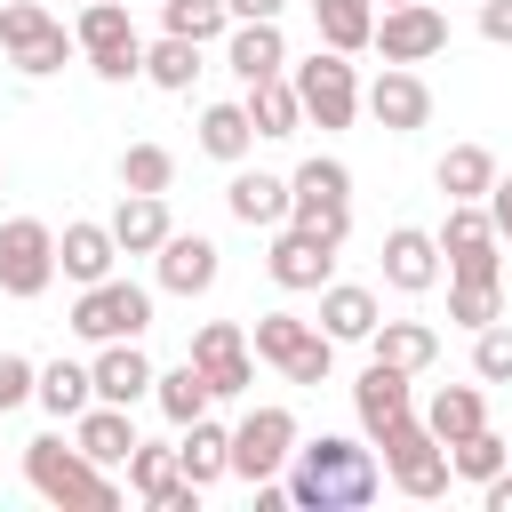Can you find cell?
I'll return each instance as SVG.
<instances>
[{
  "label": "cell",
  "mask_w": 512,
  "mask_h": 512,
  "mask_svg": "<svg viewBox=\"0 0 512 512\" xmlns=\"http://www.w3.org/2000/svg\"><path fill=\"white\" fill-rule=\"evenodd\" d=\"M376 488H384V464L344 432L296 440V456H288V504H304V512H360V504H376Z\"/></svg>",
  "instance_id": "cell-1"
},
{
  "label": "cell",
  "mask_w": 512,
  "mask_h": 512,
  "mask_svg": "<svg viewBox=\"0 0 512 512\" xmlns=\"http://www.w3.org/2000/svg\"><path fill=\"white\" fill-rule=\"evenodd\" d=\"M24 480H32V496H48V504H64V512H112V504H120L112 472H104V464H88L64 432L24 440Z\"/></svg>",
  "instance_id": "cell-2"
},
{
  "label": "cell",
  "mask_w": 512,
  "mask_h": 512,
  "mask_svg": "<svg viewBox=\"0 0 512 512\" xmlns=\"http://www.w3.org/2000/svg\"><path fill=\"white\" fill-rule=\"evenodd\" d=\"M288 224H304L328 248H344V232H352V168L344 160H304L288 176Z\"/></svg>",
  "instance_id": "cell-3"
},
{
  "label": "cell",
  "mask_w": 512,
  "mask_h": 512,
  "mask_svg": "<svg viewBox=\"0 0 512 512\" xmlns=\"http://www.w3.org/2000/svg\"><path fill=\"white\" fill-rule=\"evenodd\" d=\"M376 448H384V480L400 488V496H416V504H432V496H448V448L424 432V416H400V424H384L376 432Z\"/></svg>",
  "instance_id": "cell-4"
},
{
  "label": "cell",
  "mask_w": 512,
  "mask_h": 512,
  "mask_svg": "<svg viewBox=\"0 0 512 512\" xmlns=\"http://www.w3.org/2000/svg\"><path fill=\"white\" fill-rule=\"evenodd\" d=\"M144 328H152V288L120 280V272H104L72 296V336L80 344H112V336H144Z\"/></svg>",
  "instance_id": "cell-5"
},
{
  "label": "cell",
  "mask_w": 512,
  "mask_h": 512,
  "mask_svg": "<svg viewBox=\"0 0 512 512\" xmlns=\"http://www.w3.org/2000/svg\"><path fill=\"white\" fill-rule=\"evenodd\" d=\"M256 360H272L288 384H328L336 376V336H320L296 312H256Z\"/></svg>",
  "instance_id": "cell-6"
},
{
  "label": "cell",
  "mask_w": 512,
  "mask_h": 512,
  "mask_svg": "<svg viewBox=\"0 0 512 512\" xmlns=\"http://www.w3.org/2000/svg\"><path fill=\"white\" fill-rule=\"evenodd\" d=\"M0 48H8V64L24 72V80H48V72H64V56L80 48L40 0H0Z\"/></svg>",
  "instance_id": "cell-7"
},
{
  "label": "cell",
  "mask_w": 512,
  "mask_h": 512,
  "mask_svg": "<svg viewBox=\"0 0 512 512\" xmlns=\"http://www.w3.org/2000/svg\"><path fill=\"white\" fill-rule=\"evenodd\" d=\"M296 408H280V400H264V408H248L240 424H232V480H280L288 472V456H296Z\"/></svg>",
  "instance_id": "cell-8"
},
{
  "label": "cell",
  "mask_w": 512,
  "mask_h": 512,
  "mask_svg": "<svg viewBox=\"0 0 512 512\" xmlns=\"http://www.w3.org/2000/svg\"><path fill=\"white\" fill-rule=\"evenodd\" d=\"M288 88H296V104H304L312 128H352V112H360V80H352V56L344 48H312L288 72Z\"/></svg>",
  "instance_id": "cell-9"
},
{
  "label": "cell",
  "mask_w": 512,
  "mask_h": 512,
  "mask_svg": "<svg viewBox=\"0 0 512 512\" xmlns=\"http://www.w3.org/2000/svg\"><path fill=\"white\" fill-rule=\"evenodd\" d=\"M48 280H56V232L40 216H8L0 224V296L32 304V296H48Z\"/></svg>",
  "instance_id": "cell-10"
},
{
  "label": "cell",
  "mask_w": 512,
  "mask_h": 512,
  "mask_svg": "<svg viewBox=\"0 0 512 512\" xmlns=\"http://www.w3.org/2000/svg\"><path fill=\"white\" fill-rule=\"evenodd\" d=\"M440 240V256H448V272H464V280H504V240H496V224H488V208L480 200H448V224L432 232Z\"/></svg>",
  "instance_id": "cell-11"
},
{
  "label": "cell",
  "mask_w": 512,
  "mask_h": 512,
  "mask_svg": "<svg viewBox=\"0 0 512 512\" xmlns=\"http://www.w3.org/2000/svg\"><path fill=\"white\" fill-rule=\"evenodd\" d=\"M368 48H384V64H432V56L448 48V16H440L432 0L384 8V16H376V32H368Z\"/></svg>",
  "instance_id": "cell-12"
},
{
  "label": "cell",
  "mask_w": 512,
  "mask_h": 512,
  "mask_svg": "<svg viewBox=\"0 0 512 512\" xmlns=\"http://www.w3.org/2000/svg\"><path fill=\"white\" fill-rule=\"evenodd\" d=\"M360 104H368L376 128H392V136H416V128L432 120V88H424L416 64H384V72L360 88Z\"/></svg>",
  "instance_id": "cell-13"
},
{
  "label": "cell",
  "mask_w": 512,
  "mask_h": 512,
  "mask_svg": "<svg viewBox=\"0 0 512 512\" xmlns=\"http://www.w3.org/2000/svg\"><path fill=\"white\" fill-rule=\"evenodd\" d=\"M264 272H272L288 296H312V288H328L336 248H328L320 232H304V224H272V256H264Z\"/></svg>",
  "instance_id": "cell-14"
},
{
  "label": "cell",
  "mask_w": 512,
  "mask_h": 512,
  "mask_svg": "<svg viewBox=\"0 0 512 512\" xmlns=\"http://www.w3.org/2000/svg\"><path fill=\"white\" fill-rule=\"evenodd\" d=\"M184 360H200V376H208V392L216 400H240L248 392V336H240V320H208V328H192V352Z\"/></svg>",
  "instance_id": "cell-15"
},
{
  "label": "cell",
  "mask_w": 512,
  "mask_h": 512,
  "mask_svg": "<svg viewBox=\"0 0 512 512\" xmlns=\"http://www.w3.org/2000/svg\"><path fill=\"white\" fill-rule=\"evenodd\" d=\"M88 384H96V400H112V408H136V400H152V360H144V344H136V336H112V344H96V360H88Z\"/></svg>",
  "instance_id": "cell-16"
},
{
  "label": "cell",
  "mask_w": 512,
  "mask_h": 512,
  "mask_svg": "<svg viewBox=\"0 0 512 512\" xmlns=\"http://www.w3.org/2000/svg\"><path fill=\"white\" fill-rule=\"evenodd\" d=\"M152 272H160L168 296H208L224 264H216V240H200V232H168V240L152 248Z\"/></svg>",
  "instance_id": "cell-17"
},
{
  "label": "cell",
  "mask_w": 512,
  "mask_h": 512,
  "mask_svg": "<svg viewBox=\"0 0 512 512\" xmlns=\"http://www.w3.org/2000/svg\"><path fill=\"white\" fill-rule=\"evenodd\" d=\"M352 408H360V432H368V440H376L384 424L416 416V384H408V368H392V360H368V368H360V384H352Z\"/></svg>",
  "instance_id": "cell-18"
},
{
  "label": "cell",
  "mask_w": 512,
  "mask_h": 512,
  "mask_svg": "<svg viewBox=\"0 0 512 512\" xmlns=\"http://www.w3.org/2000/svg\"><path fill=\"white\" fill-rule=\"evenodd\" d=\"M384 288H400V296L440 288V240L416 232V224H392L384 232Z\"/></svg>",
  "instance_id": "cell-19"
},
{
  "label": "cell",
  "mask_w": 512,
  "mask_h": 512,
  "mask_svg": "<svg viewBox=\"0 0 512 512\" xmlns=\"http://www.w3.org/2000/svg\"><path fill=\"white\" fill-rule=\"evenodd\" d=\"M224 64H232V80H240V88H256V80H272V72H288V40H280V16L232 24V40H224Z\"/></svg>",
  "instance_id": "cell-20"
},
{
  "label": "cell",
  "mask_w": 512,
  "mask_h": 512,
  "mask_svg": "<svg viewBox=\"0 0 512 512\" xmlns=\"http://www.w3.org/2000/svg\"><path fill=\"white\" fill-rule=\"evenodd\" d=\"M72 448L88 456V464H128V448H136V416L128 408H112V400H88L80 416H72Z\"/></svg>",
  "instance_id": "cell-21"
},
{
  "label": "cell",
  "mask_w": 512,
  "mask_h": 512,
  "mask_svg": "<svg viewBox=\"0 0 512 512\" xmlns=\"http://www.w3.org/2000/svg\"><path fill=\"white\" fill-rule=\"evenodd\" d=\"M112 264H120V240H112V224H64V232H56V272H64L72 288L104 280Z\"/></svg>",
  "instance_id": "cell-22"
},
{
  "label": "cell",
  "mask_w": 512,
  "mask_h": 512,
  "mask_svg": "<svg viewBox=\"0 0 512 512\" xmlns=\"http://www.w3.org/2000/svg\"><path fill=\"white\" fill-rule=\"evenodd\" d=\"M168 232H176V224H168V192H120V208H112L120 256H152Z\"/></svg>",
  "instance_id": "cell-23"
},
{
  "label": "cell",
  "mask_w": 512,
  "mask_h": 512,
  "mask_svg": "<svg viewBox=\"0 0 512 512\" xmlns=\"http://www.w3.org/2000/svg\"><path fill=\"white\" fill-rule=\"evenodd\" d=\"M368 360H392V368L424 376V368L440 360V328H432V320H376V328H368Z\"/></svg>",
  "instance_id": "cell-24"
},
{
  "label": "cell",
  "mask_w": 512,
  "mask_h": 512,
  "mask_svg": "<svg viewBox=\"0 0 512 512\" xmlns=\"http://www.w3.org/2000/svg\"><path fill=\"white\" fill-rule=\"evenodd\" d=\"M224 208H232L240 224H256V232H272V224H288V176H264V168H240V176L224 184Z\"/></svg>",
  "instance_id": "cell-25"
},
{
  "label": "cell",
  "mask_w": 512,
  "mask_h": 512,
  "mask_svg": "<svg viewBox=\"0 0 512 512\" xmlns=\"http://www.w3.org/2000/svg\"><path fill=\"white\" fill-rule=\"evenodd\" d=\"M152 408L184 432L192 416H208L216 408V392H208V376H200V360H176V368H152Z\"/></svg>",
  "instance_id": "cell-26"
},
{
  "label": "cell",
  "mask_w": 512,
  "mask_h": 512,
  "mask_svg": "<svg viewBox=\"0 0 512 512\" xmlns=\"http://www.w3.org/2000/svg\"><path fill=\"white\" fill-rule=\"evenodd\" d=\"M176 472H184L192 488H216V480L232 472V432H224V424H208V416H192V424H184V440H176Z\"/></svg>",
  "instance_id": "cell-27"
},
{
  "label": "cell",
  "mask_w": 512,
  "mask_h": 512,
  "mask_svg": "<svg viewBox=\"0 0 512 512\" xmlns=\"http://www.w3.org/2000/svg\"><path fill=\"white\" fill-rule=\"evenodd\" d=\"M488 424V400H480V384H440L432 400H424V432L440 440V448H456L464 432H480Z\"/></svg>",
  "instance_id": "cell-28"
},
{
  "label": "cell",
  "mask_w": 512,
  "mask_h": 512,
  "mask_svg": "<svg viewBox=\"0 0 512 512\" xmlns=\"http://www.w3.org/2000/svg\"><path fill=\"white\" fill-rule=\"evenodd\" d=\"M368 328H376V296L352 288V280H328V288H320V336H336V344H368Z\"/></svg>",
  "instance_id": "cell-29"
},
{
  "label": "cell",
  "mask_w": 512,
  "mask_h": 512,
  "mask_svg": "<svg viewBox=\"0 0 512 512\" xmlns=\"http://www.w3.org/2000/svg\"><path fill=\"white\" fill-rule=\"evenodd\" d=\"M432 184H440L448 200H488V184H496V152H488V144H448L440 168H432Z\"/></svg>",
  "instance_id": "cell-30"
},
{
  "label": "cell",
  "mask_w": 512,
  "mask_h": 512,
  "mask_svg": "<svg viewBox=\"0 0 512 512\" xmlns=\"http://www.w3.org/2000/svg\"><path fill=\"white\" fill-rule=\"evenodd\" d=\"M312 32H320V48L360 56L368 32H376V0H312Z\"/></svg>",
  "instance_id": "cell-31"
},
{
  "label": "cell",
  "mask_w": 512,
  "mask_h": 512,
  "mask_svg": "<svg viewBox=\"0 0 512 512\" xmlns=\"http://www.w3.org/2000/svg\"><path fill=\"white\" fill-rule=\"evenodd\" d=\"M240 104H248V128H256V136H296V128H304V104H296V88H288V72H272V80H256V88H248Z\"/></svg>",
  "instance_id": "cell-32"
},
{
  "label": "cell",
  "mask_w": 512,
  "mask_h": 512,
  "mask_svg": "<svg viewBox=\"0 0 512 512\" xmlns=\"http://www.w3.org/2000/svg\"><path fill=\"white\" fill-rule=\"evenodd\" d=\"M32 400H40L56 424H72V416L96 400V384H88V368H80V360H48V368H40V384H32Z\"/></svg>",
  "instance_id": "cell-33"
},
{
  "label": "cell",
  "mask_w": 512,
  "mask_h": 512,
  "mask_svg": "<svg viewBox=\"0 0 512 512\" xmlns=\"http://www.w3.org/2000/svg\"><path fill=\"white\" fill-rule=\"evenodd\" d=\"M144 80H152V88H168V96H184V88L200 80V40H176V32H160V40L144 48Z\"/></svg>",
  "instance_id": "cell-34"
},
{
  "label": "cell",
  "mask_w": 512,
  "mask_h": 512,
  "mask_svg": "<svg viewBox=\"0 0 512 512\" xmlns=\"http://www.w3.org/2000/svg\"><path fill=\"white\" fill-rule=\"evenodd\" d=\"M248 144H256V128H248V104H208L200 112V152L208 160H248Z\"/></svg>",
  "instance_id": "cell-35"
},
{
  "label": "cell",
  "mask_w": 512,
  "mask_h": 512,
  "mask_svg": "<svg viewBox=\"0 0 512 512\" xmlns=\"http://www.w3.org/2000/svg\"><path fill=\"white\" fill-rule=\"evenodd\" d=\"M504 464H512V440H504V432H488V424H480V432H464V440L448 448V472H456V480H472V488H480V480H496Z\"/></svg>",
  "instance_id": "cell-36"
},
{
  "label": "cell",
  "mask_w": 512,
  "mask_h": 512,
  "mask_svg": "<svg viewBox=\"0 0 512 512\" xmlns=\"http://www.w3.org/2000/svg\"><path fill=\"white\" fill-rule=\"evenodd\" d=\"M72 40H80V56H104V48H128V40H136V24H128V8H120V0H88V8H80V24H72Z\"/></svg>",
  "instance_id": "cell-37"
},
{
  "label": "cell",
  "mask_w": 512,
  "mask_h": 512,
  "mask_svg": "<svg viewBox=\"0 0 512 512\" xmlns=\"http://www.w3.org/2000/svg\"><path fill=\"white\" fill-rule=\"evenodd\" d=\"M448 320H456V328L504 320V280H464V272H448Z\"/></svg>",
  "instance_id": "cell-38"
},
{
  "label": "cell",
  "mask_w": 512,
  "mask_h": 512,
  "mask_svg": "<svg viewBox=\"0 0 512 512\" xmlns=\"http://www.w3.org/2000/svg\"><path fill=\"white\" fill-rule=\"evenodd\" d=\"M176 480H184V472H176V448H160V440H136V448H128V488H136L152 512H160V496H168Z\"/></svg>",
  "instance_id": "cell-39"
},
{
  "label": "cell",
  "mask_w": 512,
  "mask_h": 512,
  "mask_svg": "<svg viewBox=\"0 0 512 512\" xmlns=\"http://www.w3.org/2000/svg\"><path fill=\"white\" fill-rule=\"evenodd\" d=\"M160 24L176 32V40H216V32H232V8L224 0H160Z\"/></svg>",
  "instance_id": "cell-40"
},
{
  "label": "cell",
  "mask_w": 512,
  "mask_h": 512,
  "mask_svg": "<svg viewBox=\"0 0 512 512\" xmlns=\"http://www.w3.org/2000/svg\"><path fill=\"white\" fill-rule=\"evenodd\" d=\"M176 184V152L168 144H128L120 152V192H168Z\"/></svg>",
  "instance_id": "cell-41"
},
{
  "label": "cell",
  "mask_w": 512,
  "mask_h": 512,
  "mask_svg": "<svg viewBox=\"0 0 512 512\" xmlns=\"http://www.w3.org/2000/svg\"><path fill=\"white\" fill-rule=\"evenodd\" d=\"M472 376H480V384H512V328H504V320L472 328Z\"/></svg>",
  "instance_id": "cell-42"
},
{
  "label": "cell",
  "mask_w": 512,
  "mask_h": 512,
  "mask_svg": "<svg viewBox=\"0 0 512 512\" xmlns=\"http://www.w3.org/2000/svg\"><path fill=\"white\" fill-rule=\"evenodd\" d=\"M88 72H96L104 88H120V80H144V40H128V48H104V56H88Z\"/></svg>",
  "instance_id": "cell-43"
},
{
  "label": "cell",
  "mask_w": 512,
  "mask_h": 512,
  "mask_svg": "<svg viewBox=\"0 0 512 512\" xmlns=\"http://www.w3.org/2000/svg\"><path fill=\"white\" fill-rule=\"evenodd\" d=\"M32 384H40V368H32L24 352H0V416H8V408H24V400H32Z\"/></svg>",
  "instance_id": "cell-44"
},
{
  "label": "cell",
  "mask_w": 512,
  "mask_h": 512,
  "mask_svg": "<svg viewBox=\"0 0 512 512\" xmlns=\"http://www.w3.org/2000/svg\"><path fill=\"white\" fill-rule=\"evenodd\" d=\"M480 40L512 48V0H480Z\"/></svg>",
  "instance_id": "cell-45"
},
{
  "label": "cell",
  "mask_w": 512,
  "mask_h": 512,
  "mask_svg": "<svg viewBox=\"0 0 512 512\" xmlns=\"http://www.w3.org/2000/svg\"><path fill=\"white\" fill-rule=\"evenodd\" d=\"M480 208H488V224H496V240H512V176H496Z\"/></svg>",
  "instance_id": "cell-46"
},
{
  "label": "cell",
  "mask_w": 512,
  "mask_h": 512,
  "mask_svg": "<svg viewBox=\"0 0 512 512\" xmlns=\"http://www.w3.org/2000/svg\"><path fill=\"white\" fill-rule=\"evenodd\" d=\"M200 496H208V488H192V480H176V488L160 496V512H200Z\"/></svg>",
  "instance_id": "cell-47"
},
{
  "label": "cell",
  "mask_w": 512,
  "mask_h": 512,
  "mask_svg": "<svg viewBox=\"0 0 512 512\" xmlns=\"http://www.w3.org/2000/svg\"><path fill=\"white\" fill-rule=\"evenodd\" d=\"M480 496H488V512H512V464H504L496 480H480Z\"/></svg>",
  "instance_id": "cell-48"
},
{
  "label": "cell",
  "mask_w": 512,
  "mask_h": 512,
  "mask_svg": "<svg viewBox=\"0 0 512 512\" xmlns=\"http://www.w3.org/2000/svg\"><path fill=\"white\" fill-rule=\"evenodd\" d=\"M224 8H232V24H256V16H280L288 0H224Z\"/></svg>",
  "instance_id": "cell-49"
},
{
  "label": "cell",
  "mask_w": 512,
  "mask_h": 512,
  "mask_svg": "<svg viewBox=\"0 0 512 512\" xmlns=\"http://www.w3.org/2000/svg\"><path fill=\"white\" fill-rule=\"evenodd\" d=\"M384 8H408V0H384Z\"/></svg>",
  "instance_id": "cell-50"
},
{
  "label": "cell",
  "mask_w": 512,
  "mask_h": 512,
  "mask_svg": "<svg viewBox=\"0 0 512 512\" xmlns=\"http://www.w3.org/2000/svg\"><path fill=\"white\" fill-rule=\"evenodd\" d=\"M0 184H8V168H0Z\"/></svg>",
  "instance_id": "cell-51"
},
{
  "label": "cell",
  "mask_w": 512,
  "mask_h": 512,
  "mask_svg": "<svg viewBox=\"0 0 512 512\" xmlns=\"http://www.w3.org/2000/svg\"><path fill=\"white\" fill-rule=\"evenodd\" d=\"M80 8H88V0H80Z\"/></svg>",
  "instance_id": "cell-52"
}]
</instances>
